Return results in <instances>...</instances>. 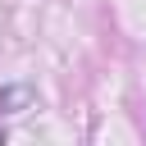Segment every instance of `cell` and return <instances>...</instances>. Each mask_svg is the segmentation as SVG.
I'll list each match as a JSON object with an SVG mask.
<instances>
[{"instance_id":"obj_1","label":"cell","mask_w":146,"mask_h":146,"mask_svg":"<svg viewBox=\"0 0 146 146\" xmlns=\"http://www.w3.org/2000/svg\"><path fill=\"white\" fill-rule=\"evenodd\" d=\"M32 105H36V91H32L27 82L0 87V114H23V110H32Z\"/></svg>"}]
</instances>
